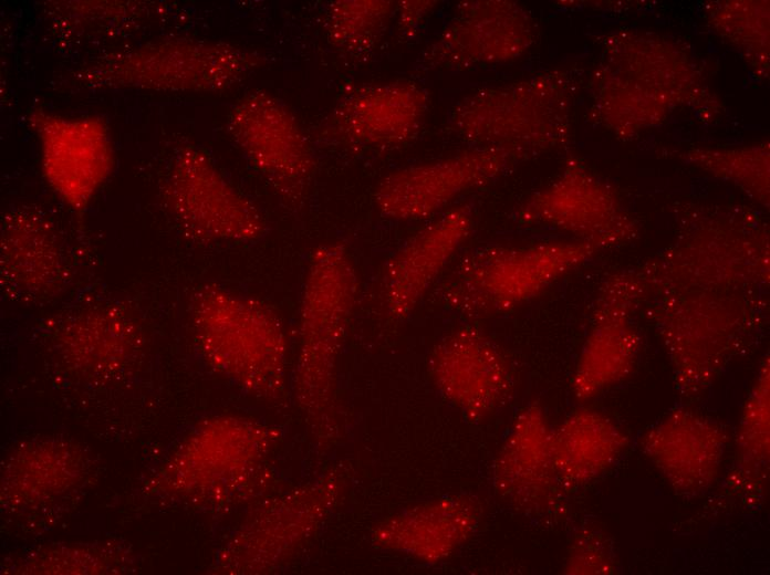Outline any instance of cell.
Listing matches in <instances>:
<instances>
[{
  "label": "cell",
  "mask_w": 770,
  "mask_h": 575,
  "mask_svg": "<svg viewBox=\"0 0 770 575\" xmlns=\"http://www.w3.org/2000/svg\"><path fill=\"white\" fill-rule=\"evenodd\" d=\"M568 102L566 81L555 74L486 86L452 106L446 128L469 147L500 149L521 159L566 137Z\"/></svg>",
  "instance_id": "6"
},
{
  "label": "cell",
  "mask_w": 770,
  "mask_h": 575,
  "mask_svg": "<svg viewBox=\"0 0 770 575\" xmlns=\"http://www.w3.org/2000/svg\"><path fill=\"white\" fill-rule=\"evenodd\" d=\"M357 292L356 269L345 244L315 247L300 299L294 391L316 426L329 421L334 410L337 359Z\"/></svg>",
  "instance_id": "4"
},
{
  "label": "cell",
  "mask_w": 770,
  "mask_h": 575,
  "mask_svg": "<svg viewBox=\"0 0 770 575\" xmlns=\"http://www.w3.org/2000/svg\"><path fill=\"white\" fill-rule=\"evenodd\" d=\"M552 427L543 408L531 402L519 410L493 462L496 492L514 509L550 518L563 509L565 489L556 474Z\"/></svg>",
  "instance_id": "16"
},
{
  "label": "cell",
  "mask_w": 770,
  "mask_h": 575,
  "mask_svg": "<svg viewBox=\"0 0 770 575\" xmlns=\"http://www.w3.org/2000/svg\"><path fill=\"white\" fill-rule=\"evenodd\" d=\"M395 1L336 0L330 3L325 30L330 44L343 56L368 58L394 18Z\"/></svg>",
  "instance_id": "26"
},
{
  "label": "cell",
  "mask_w": 770,
  "mask_h": 575,
  "mask_svg": "<svg viewBox=\"0 0 770 575\" xmlns=\"http://www.w3.org/2000/svg\"><path fill=\"white\" fill-rule=\"evenodd\" d=\"M532 21L509 0H468L457 4L418 64L425 71L468 70L507 63L531 45Z\"/></svg>",
  "instance_id": "12"
},
{
  "label": "cell",
  "mask_w": 770,
  "mask_h": 575,
  "mask_svg": "<svg viewBox=\"0 0 770 575\" xmlns=\"http://www.w3.org/2000/svg\"><path fill=\"white\" fill-rule=\"evenodd\" d=\"M520 160L500 149L468 147L452 155L391 171L377 184L378 212L395 221L429 220L452 202L499 179Z\"/></svg>",
  "instance_id": "9"
},
{
  "label": "cell",
  "mask_w": 770,
  "mask_h": 575,
  "mask_svg": "<svg viewBox=\"0 0 770 575\" xmlns=\"http://www.w3.org/2000/svg\"><path fill=\"white\" fill-rule=\"evenodd\" d=\"M635 271L647 300L659 293L690 290L758 294L769 283L768 247L766 242L740 239L694 240Z\"/></svg>",
  "instance_id": "14"
},
{
  "label": "cell",
  "mask_w": 770,
  "mask_h": 575,
  "mask_svg": "<svg viewBox=\"0 0 770 575\" xmlns=\"http://www.w3.org/2000/svg\"><path fill=\"white\" fill-rule=\"evenodd\" d=\"M339 490L336 479L326 485L323 479L293 491L262 511L250 525L253 532L248 535L256 540L253 561L273 566L290 555L326 515Z\"/></svg>",
  "instance_id": "23"
},
{
  "label": "cell",
  "mask_w": 770,
  "mask_h": 575,
  "mask_svg": "<svg viewBox=\"0 0 770 575\" xmlns=\"http://www.w3.org/2000/svg\"><path fill=\"white\" fill-rule=\"evenodd\" d=\"M154 12V3L139 1H48L44 6V14L64 35L122 30Z\"/></svg>",
  "instance_id": "27"
},
{
  "label": "cell",
  "mask_w": 770,
  "mask_h": 575,
  "mask_svg": "<svg viewBox=\"0 0 770 575\" xmlns=\"http://www.w3.org/2000/svg\"><path fill=\"white\" fill-rule=\"evenodd\" d=\"M264 64L256 50L225 41L171 36L95 56L70 74L77 90L164 93L217 92Z\"/></svg>",
  "instance_id": "2"
},
{
  "label": "cell",
  "mask_w": 770,
  "mask_h": 575,
  "mask_svg": "<svg viewBox=\"0 0 770 575\" xmlns=\"http://www.w3.org/2000/svg\"><path fill=\"white\" fill-rule=\"evenodd\" d=\"M629 442L623 429L605 414L582 408L552 429L556 474L565 491L582 488L607 472Z\"/></svg>",
  "instance_id": "22"
},
{
  "label": "cell",
  "mask_w": 770,
  "mask_h": 575,
  "mask_svg": "<svg viewBox=\"0 0 770 575\" xmlns=\"http://www.w3.org/2000/svg\"><path fill=\"white\" fill-rule=\"evenodd\" d=\"M61 332L64 357L77 368L94 373L121 367L137 338L133 318L116 305L83 310Z\"/></svg>",
  "instance_id": "24"
},
{
  "label": "cell",
  "mask_w": 770,
  "mask_h": 575,
  "mask_svg": "<svg viewBox=\"0 0 770 575\" xmlns=\"http://www.w3.org/2000/svg\"><path fill=\"white\" fill-rule=\"evenodd\" d=\"M599 249L579 240L479 247L440 279L437 296L444 307L468 320L506 314L541 295Z\"/></svg>",
  "instance_id": "5"
},
{
  "label": "cell",
  "mask_w": 770,
  "mask_h": 575,
  "mask_svg": "<svg viewBox=\"0 0 770 575\" xmlns=\"http://www.w3.org/2000/svg\"><path fill=\"white\" fill-rule=\"evenodd\" d=\"M482 512L481 502L472 495L443 496L388 518L374 531V540L384 548L436 564L474 534Z\"/></svg>",
  "instance_id": "20"
},
{
  "label": "cell",
  "mask_w": 770,
  "mask_h": 575,
  "mask_svg": "<svg viewBox=\"0 0 770 575\" xmlns=\"http://www.w3.org/2000/svg\"><path fill=\"white\" fill-rule=\"evenodd\" d=\"M27 122L38 139L42 175L51 190L72 211L86 210L115 165L105 121L37 107L29 112Z\"/></svg>",
  "instance_id": "10"
},
{
  "label": "cell",
  "mask_w": 770,
  "mask_h": 575,
  "mask_svg": "<svg viewBox=\"0 0 770 575\" xmlns=\"http://www.w3.org/2000/svg\"><path fill=\"white\" fill-rule=\"evenodd\" d=\"M646 300L635 269L618 270L602 282L572 375L571 388L578 400H590L633 373L642 348L633 314Z\"/></svg>",
  "instance_id": "11"
},
{
  "label": "cell",
  "mask_w": 770,
  "mask_h": 575,
  "mask_svg": "<svg viewBox=\"0 0 770 575\" xmlns=\"http://www.w3.org/2000/svg\"><path fill=\"white\" fill-rule=\"evenodd\" d=\"M602 532L582 529L570 546L566 574H611L616 569L614 551Z\"/></svg>",
  "instance_id": "28"
},
{
  "label": "cell",
  "mask_w": 770,
  "mask_h": 575,
  "mask_svg": "<svg viewBox=\"0 0 770 575\" xmlns=\"http://www.w3.org/2000/svg\"><path fill=\"white\" fill-rule=\"evenodd\" d=\"M514 217L520 223L551 227L600 249L634 234L632 221L610 190L574 160L548 187L522 202Z\"/></svg>",
  "instance_id": "17"
},
{
  "label": "cell",
  "mask_w": 770,
  "mask_h": 575,
  "mask_svg": "<svg viewBox=\"0 0 770 575\" xmlns=\"http://www.w3.org/2000/svg\"><path fill=\"white\" fill-rule=\"evenodd\" d=\"M429 370L439 394L469 420H483L497 412L514 387L512 366L503 349L470 324L438 341Z\"/></svg>",
  "instance_id": "15"
},
{
  "label": "cell",
  "mask_w": 770,
  "mask_h": 575,
  "mask_svg": "<svg viewBox=\"0 0 770 575\" xmlns=\"http://www.w3.org/2000/svg\"><path fill=\"white\" fill-rule=\"evenodd\" d=\"M770 368L769 357L760 365L756 380L745 401L740 417L737 449L739 461L731 472L732 484L739 493L761 492L768 473L770 453Z\"/></svg>",
  "instance_id": "25"
},
{
  "label": "cell",
  "mask_w": 770,
  "mask_h": 575,
  "mask_svg": "<svg viewBox=\"0 0 770 575\" xmlns=\"http://www.w3.org/2000/svg\"><path fill=\"white\" fill-rule=\"evenodd\" d=\"M429 93L414 81L358 85L345 93L321 126L329 143L357 150H392L423 128Z\"/></svg>",
  "instance_id": "13"
},
{
  "label": "cell",
  "mask_w": 770,
  "mask_h": 575,
  "mask_svg": "<svg viewBox=\"0 0 770 575\" xmlns=\"http://www.w3.org/2000/svg\"><path fill=\"white\" fill-rule=\"evenodd\" d=\"M190 317L198 347L212 368L262 399L284 396L287 336L271 306L207 283L191 297Z\"/></svg>",
  "instance_id": "3"
},
{
  "label": "cell",
  "mask_w": 770,
  "mask_h": 575,
  "mask_svg": "<svg viewBox=\"0 0 770 575\" xmlns=\"http://www.w3.org/2000/svg\"><path fill=\"white\" fill-rule=\"evenodd\" d=\"M162 197L176 224L194 240L246 243L266 232L260 209L197 146H184L175 153Z\"/></svg>",
  "instance_id": "7"
},
{
  "label": "cell",
  "mask_w": 770,
  "mask_h": 575,
  "mask_svg": "<svg viewBox=\"0 0 770 575\" xmlns=\"http://www.w3.org/2000/svg\"><path fill=\"white\" fill-rule=\"evenodd\" d=\"M437 6L438 2L435 0L397 1L394 18L399 35L407 40L415 38Z\"/></svg>",
  "instance_id": "29"
},
{
  "label": "cell",
  "mask_w": 770,
  "mask_h": 575,
  "mask_svg": "<svg viewBox=\"0 0 770 575\" xmlns=\"http://www.w3.org/2000/svg\"><path fill=\"white\" fill-rule=\"evenodd\" d=\"M727 443L721 425L687 407L672 410L639 439L645 457L685 496L699 495L716 482Z\"/></svg>",
  "instance_id": "19"
},
{
  "label": "cell",
  "mask_w": 770,
  "mask_h": 575,
  "mask_svg": "<svg viewBox=\"0 0 770 575\" xmlns=\"http://www.w3.org/2000/svg\"><path fill=\"white\" fill-rule=\"evenodd\" d=\"M468 206L451 207L429 219L387 260L379 279V301L392 320L406 318L444 275L470 237Z\"/></svg>",
  "instance_id": "18"
},
{
  "label": "cell",
  "mask_w": 770,
  "mask_h": 575,
  "mask_svg": "<svg viewBox=\"0 0 770 575\" xmlns=\"http://www.w3.org/2000/svg\"><path fill=\"white\" fill-rule=\"evenodd\" d=\"M227 129L248 161L290 203L302 200L315 170L311 143L278 97L252 91L231 107Z\"/></svg>",
  "instance_id": "8"
},
{
  "label": "cell",
  "mask_w": 770,
  "mask_h": 575,
  "mask_svg": "<svg viewBox=\"0 0 770 575\" xmlns=\"http://www.w3.org/2000/svg\"><path fill=\"white\" fill-rule=\"evenodd\" d=\"M1 281L14 296L40 299L56 293L66 266L55 228L31 207L13 208L2 218Z\"/></svg>",
  "instance_id": "21"
},
{
  "label": "cell",
  "mask_w": 770,
  "mask_h": 575,
  "mask_svg": "<svg viewBox=\"0 0 770 575\" xmlns=\"http://www.w3.org/2000/svg\"><path fill=\"white\" fill-rule=\"evenodd\" d=\"M758 294L708 290L651 296L645 315L668 356L679 394H704L763 324Z\"/></svg>",
  "instance_id": "1"
}]
</instances>
